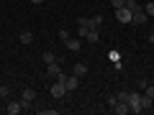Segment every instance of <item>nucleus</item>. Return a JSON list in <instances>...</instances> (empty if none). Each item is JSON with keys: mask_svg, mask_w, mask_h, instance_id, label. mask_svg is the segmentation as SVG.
Returning <instances> with one entry per match:
<instances>
[{"mask_svg": "<svg viewBox=\"0 0 154 115\" xmlns=\"http://www.w3.org/2000/svg\"><path fill=\"white\" fill-rule=\"evenodd\" d=\"M77 26H82V28H93V26H90V18H77Z\"/></svg>", "mask_w": 154, "mask_h": 115, "instance_id": "dca6fc26", "label": "nucleus"}, {"mask_svg": "<svg viewBox=\"0 0 154 115\" xmlns=\"http://www.w3.org/2000/svg\"><path fill=\"white\" fill-rule=\"evenodd\" d=\"M113 113L126 115V113H131V108H128V102H116V105H113Z\"/></svg>", "mask_w": 154, "mask_h": 115, "instance_id": "9b49d317", "label": "nucleus"}, {"mask_svg": "<svg viewBox=\"0 0 154 115\" xmlns=\"http://www.w3.org/2000/svg\"><path fill=\"white\" fill-rule=\"evenodd\" d=\"M21 100H23V102H33V100H36V90H33V87H23Z\"/></svg>", "mask_w": 154, "mask_h": 115, "instance_id": "6e6552de", "label": "nucleus"}, {"mask_svg": "<svg viewBox=\"0 0 154 115\" xmlns=\"http://www.w3.org/2000/svg\"><path fill=\"white\" fill-rule=\"evenodd\" d=\"M144 95H146L149 100H154V87H149V84H146V87H144Z\"/></svg>", "mask_w": 154, "mask_h": 115, "instance_id": "aec40b11", "label": "nucleus"}, {"mask_svg": "<svg viewBox=\"0 0 154 115\" xmlns=\"http://www.w3.org/2000/svg\"><path fill=\"white\" fill-rule=\"evenodd\" d=\"M146 21H149V16L144 13V8H136V10H131V23H136V26H144Z\"/></svg>", "mask_w": 154, "mask_h": 115, "instance_id": "f03ea898", "label": "nucleus"}, {"mask_svg": "<svg viewBox=\"0 0 154 115\" xmlns=\"http://www.w3.org/2000/svg\"><path fill=\"white\" fill-rule=\"evenodd\" d=\"M116 100H118V102H128V92H118Z\"/></svg>", "mask_w": 154, "mask_h": 115, "instance_id": "a211bd4d", "label": "nucleus"}, {"mask_svg": "<svg viewBox=\"0 0 154 115\" xmlns=\"http://www.w3.org/2000/svg\"><path fill=\"white\" fill-rule=\"evenodd\" d=\"M5 113H8V115H18V113H23L21 100H11V102H5Z\"/></svg>", "mask_w": 154, "mask_h": 115, "instance_id": "20e7f679", "label": "nucleus"}, {"mask_svg": "<svg viewBox=\"0 0 154 115\" xmlns=\"http://www.w3.org/2000/svg\"><path fill=\"white\" fill-rule=\"evenodd\" d=\"M41 61H44V64H51V61H57V56L51 54V51H44V54H41Z\"/></svg>", "mask_w": 154, "mask_h": 115, "instance_id": "4468645a", "label": "nucleus"}, {"mask_svg": "<svg viewBox=\"0 0 154 115\" xmlns=\"http://www.w3.org/2000/svg\"><path fill=\"white\" fill-rule=\"evenodd\" d=\"M67 38H69V31H64V28H62V31H59V41H62V44H64Z\"/></svg>", "mask_w": 154, "mask_h": 115, "instance_id": "5701e85b", "label": "nucleus"}, {"mask_svg": "<svg viewBox=\"0 0 154 115\" xmlns=\"http://www.w3.org/2000/svg\"><path fill=\"white\" fill-rule=\"evenodd\" d=\"M144 13H146V16H154V3H146V5H144Z\"/></svg>", "mask_w": 154, "mask_h": 115, "instance_id": "6ab92c4d", "label": "nucleus"}, {"mask_svg": "<svg viewBox=\"0 0 154 115\" xmlns=\"http://www.w3.org/2000/svg\"><path fill=\"white\" fill-rule=\"evenodd\" d=\"M128 108H131V113H141V95L139 92H128Z\"/></svg>", "mask_w": 154, "mask_h": 115, "instance_id": "f257e3e1", "label": "nucleus"}, {"mask_svg": "<svg viewBox=\"0 0 154 115\" xmlns=\"http://www.w3.org/2000/svg\"><path fill=\"white\" fill-rule=\"evenodd\" d=\"M0 113H5V105H3V102H0Z\"/></svg>", "mask_w": 154, "mask_h": 115, "instance_id": "bb28decb", "label": "nucleus"}, {"mask_svg": "<svg viewBox=\"0 0 154 115\" xmlns=\"http://www.w3.org/2000/svg\"><path fill=\"white\" fill-rule=\"evenodd\" d=\"M116 21H121V23H131V10H128L126 5H123V8H116Z\"/></svg>", "mask_w": 154, "mask_h": 115, "instance_id": "39448f33", "label": "nucleus"}, {"mask_svg": "<svg viewBox=\"0 0 154 115\" xmlns=\"http://www.w3.org/2000/svg\"><path fill=\"white\" fill-rule=\"evenodd\" d=\"M152 113H154V105H152Z\"/></svg>", "mask_w": 154, "mask_h": 115, "instance_id": "cd10ccee", "label": "nucleus"}, {"mask_svg": "<svg viewBox=\"0 0 154 115\" xmlns=\"http://www.w3.org/2000/svg\"><path fill=\"white\" fill-rule=\"evenodd\" d=\"M11 97V87L8 84H0V100H8Z\"/></svg>", "mask_w": 154, "mask_h": 115, "instance_id": "2eb2a0df", "label": "nucleus"}, {"mask_svg": "<svg viewBox=\"0 0 154 115\" xmlns=\"http://www.w3.org/2000/svg\"><path fill=\"white\" fill-rule=\"evenodd\" d=\"M72 74H75V77H85V74H88V64L77 61V64H75V69H72Z\"/></svg>", "mask_w": 154, "mask_h": 115, "instance_id": "1a4fd4ad", "label": "nucleus"}, {"mask_svg": "<svg viewBox=\"0 0 154 115\" xmlns=\"http://www.w3.org/2000/svg\"><path fill=\"white\" fill-rule=\"evenodd\" d=\"M18 41H21L23 46L33 44V33H31V31H21V36H18Z\"/></svg>", "mask_w": 154, "mask_h": 115, "instance_id": "9d476101", "label": "nucleus"}, {"mask_svg": "<svg viewBox=\"0 0 154 115\" xmlns=\"http://www.w3.org/2000/svg\"><path fill=\"white\" fill-rule=\"evenodd\" d=\"M90 26H93V28H100V26H103V16H100V13H98V16H93V18H90Z\"/></svg>", "mask_w": 154, "mask_h": 115, "instance_id": "ddd939ff", "label": "nucleus"}, {"mask_svg": "<svg viewBox=\"0 0 154 115\" xmlns=\"http://www.w3.org/2000/svg\"><path fill=\"white\" fill-rule=\"evenodd\" d=\"M149 44H152V46H154V31H152V33H149Z\"/></svg>", "mask_w": 154, "mask_h": 115, "instance_id": "393cba45", "label": "nucleus"}, {"mask_svg": "<svg viewBox=\"0 0 154 115\" xmlns=\"http://www.w3.org/2000/svg\"><path fill=\"white\" fill-rule=\"evenodd\" d=\"M49 92H51V97H57V100H62V97H64V95H67V87H64V84L59 82V79H57V82L51 84V90H49Z\"/></svg>", "mask_w": 154, "mask_h": 115, "instance_id": "7ed1b4c3", "label": "nucleus"}, {"mask_svg": "<svg viewBox=\"0 0 154 115\" xmlns=\"http://www.w3.org/2000/svg\"><path fill=\"white\" fill-rule=\"evenodd\" d=\"M64 46H67V49H69V51H80V49H82V41H80V36H77V38H67V41H64Z\"/></svg>", "mask_w": 154, "mask_h": 115, "instance_id": "0eeeda50", "label": "nucleus"}, {"mask_svg": "<svg viewBox=\"0 0 154 115\" xmlns=\"http://www.w3.org/2000/svg\"><path fill=\"white\" fill-rule=\"evenodd\" d=\"M90 41V44H98V38H100V33H98V28H90L88 31V36H85Z\"/></svg>", "mask_w": 154, "mask_h": 115, "instance_id": "f8f14e48", "label": "nucleus"}, {"mask_svg": "<svg viewBox=\"0 0 154 115\" xmlns=\"http://www.w3.org/2000/svg\"><path fill=\"white\" fill-rule=\"evenodd\" d=\"M38 115H57V110H36Z\"/></svg>", "mask_w": 154, "mask_h": 115, "instance_id": "b1692460", "label": "nucleus"}, {"mask_svg": "<svg viewBox=\"0 0 154 115\" xmlns=\"http://www.w3.org/2000/svg\"><path fill=\"white\" fill-rule=\"evenodd\" d=\"M31 3H33V5H41V3H44V0H31Z\"/></svg>", "mask_w": 154, "mask_h": 115, "instance_id": "a878e982", "label": "nucleus"}, {"mask_svg": "<svg viewBox=\"0 0 154 115\" xmlns=\"http://www.w3.org/2000/svg\"><path fill=\"white\" fill-rule=\"evenodd\" d=\"M108 3H110L113 8H123V5H126V0H108Z\"/></svg>", "mask_w": 154, "mask_h": 115, "instance_id": "412c9836", "label": "nucleus"}, {"mask_svg": "<svg viewBox=\"0 0 154 115\" xmlns=\"http://www.w3.org/2000/svg\"><path fill=\"white\" fill-rule=\"evenodd\" d=\"M126 8H128V10H136V8H141V5H139L136 0H126Z\"/></svg>", "mask_w": 154, "mask_h": 115, "instance_id": "f3484780", "label": "nucleus"}, {"mask_svg": "<svg viewBox=\"0 0 154 115\" xmlns=\"http://www.w3.org/2000/svg\"><path fill=\"white\" fill-rule=\"evenodd\" d=\"M88 31H90V28H82V26H77V36H80V38H85V36H88Z\"/></svg>", "mask_w": 154, "mask_h": 115, "instance_id": "4be33fe9", "label": "nucleus"}, {"mask_svg": "<svg viewBox=\"0 0 154 115\" xmlns=\"http://www.w3.org/2000/svg\"><path fill=\"white\" fill-rule=\"evenodd\" d=\"M62 69H59V61H51V64H46V77H51V79H59Z\"/></svg>", "mask_w": 154, "mask_h": 115, "instance_id": "423d86ee", "label": "nucleus"}]
</instances>
